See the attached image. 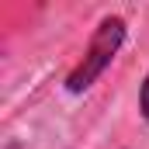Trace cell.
Instances as JSON below:
<instances>
[{"label": "cell", "instance_id": "cell-1", "mask_svg": "<svg viewBox=\"0 0 149 149\" xmlns=\"http://www.w3.org/2000/svg\"><path fill=\"white\" fill-rule=\"evenodd\" d=\"M121 42H125V21H121L118 14H108V17L97 24V31L90 35V45H87L83 59L73 66V73L66 76V90H70V94L90 90V87L97 83V76L114 63Z\"/></svg>", "mask_w": 149, "mask_h": 149}, {"label": "cell", "instance_id": "cell-2", "mask_svg": "<svg viewBox=\"0 0 149 149\" xmlns=\"http://www.w3.org/2000/svg\"><path fill=\"white\" fill-rule=\"evenodd\" d=\"M139 111H142V118L149 121V73H146V80H142V90H139Z\"/></svg>", "mask_w": 149, "mask_h": 149}]
</instances>
